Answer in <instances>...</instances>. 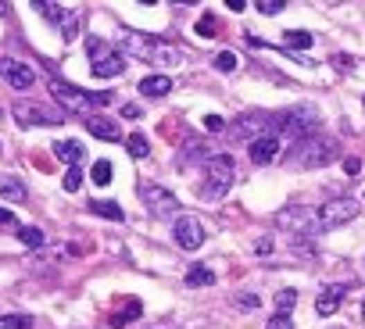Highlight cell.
<instances>
[{"label":"cell","instance_id":"7bdbcfd3","mask_svg":"<svg viewBox=\"0 0 365 329\" xmlns=\"http://www.w3.org/2000/svg\"><path fill=\"white\" fill-rule=\"evenodd\" d=\"M0 118H4V111H0Z\"/></svg>","mask_w":365,"mask_h":329},{"label":"cell","instance_id":"e0dca14e","mask_svg":"<svg viewBox=\"0 0 365 329\" xmlns=\"http://www.w3.org/2000/svg\"><path fill=\"white\" fill-rule=\"evenodd\" d=\"M140 93L143 97H165V93H172V79L168 75H147V79H140Z\"/></svg>","mask_w":365,"mask_h":329},{"label":"cell","instance_id":"ac0fdd59","mask_svg":"<svg viewBox=\"0 0 365 329\" xmlns=\"http://www.w3.org/2000/svg\"><path fill=\"white\" fill-rule=\"evenodd\" d=\"M54 154L61 158V161H69V164H79L82 158H86V147L79 140H57L54 143Z\"/></svg>","mask_w":365,"mask_h":329},{"label":"cell","instance_id":"30bf717a","mask_svg":"<svg viewBox=\"0 0 365 329\" xmlns=\"http://www.w3.org/2000/svg\"><path fill=\"white\" fill-rule=\"evenodd\" d=\"M358 218V200L351 197H333L319 208V229H340L344 222Z\"/></svg>","mask_w":365,"mask_h":329},{"label":"cell","instance_id":"83f0119b","mask_svg":"<svg viewBox=\"0 0 365 329\" xmlns=\"http://www.w3.org/2000/svg\"><path fill=\"white\" fill-rule=\"evenodd\" d=\"M18 240L26 247H39L43 243V233L36 229V225H18Z\"/></svg>","mask_w":365,"mask_h":329},{"label":"cell","instance_id":"4fadbf2b","mask_svg":"<svg viewBox=\"0 0 365 329\" xmlns=\"http://www.w3.org/2000/svg\"><path fill=\"white\" fill-rule=\"evenodd\" d=\"M0 75H4L8 86H15V90H29L33 82H36L33 68L21 65V61H15V57H0Z\"/></svg>","mask_w":365,"mask_h":329},{"label":"cell","instance_id":"ab89813d","mask_svg":"<svg viewBox=\"0 0 365 329\" xmlns=\"http://www.w3.org/2000/svg\"><path fill=\"white\" fill-rule=\"evenodd\" d=\"M140 115H143V111H140V104H125V108H122V118H133V122H136Z\"/></svg>","mask_w":365,"mask_h":329},{"label":"cell","instance_id":"f1b7e54d","mask_svg":"<svg viewBox=\"0 0 365 329\" xmlns=\"http://www.w3.org/2000/svg\"><path fill=\"white\" fill-rule=\"evenodd\" d=\"M236 65H240V61H236V54H233V50L215 54V68H219V72H236Z\"/></svg>","mask_w":365,"mask_h":329},{"label":"cell","instance_id":"e575fe53","mask_svg":"<svg viewBox=\"0 0 365 329\" xmlns=\"http://www.w3.org/2000/svg\"><path fill=\"white\" fill-rule=\"evenodd\" d=\"M265 329H294V322H290V315H272Z\"/></svg>","mask_w":365,"mask_h":329},{"label":"cell","instance_id":"603a6c76","mask_svg":"<svg viewBox=\"0 0 365 329\" xmlns=\"http://www.w3.org/2000/svg\"><path fill=\"white\" fill-rule=\"evenodd\" d=\"M283 44H287L290 50H308V47H312V32H305V29H290V32L283 36Z\"/></svg>","mask_w":365,"mask_h":329},{"label":"cell","instance_id":"44dd1931","mask_svg":"<svg viewBox=\"0 0 365 329\" xmlns=\"http://www.w3.org/2000/svg\"><path fill=\"white\" fill-rule=\"evenodd\" d=\"M0 197H8V200H29V194H26V187H21L18 179H11V176H4L0 179Z\"/></svg>","mask_w":365,"mask_h":329},{"label":"cell","instance_id":"3957f363","mask_svg":"<svg viewBox=\"0 0 365 329\" xmlns=\"http://www.w3.org/2000/svg\"><path fill=\"white\" fill-rule=\"evenodd\" d=\"M236 164H233V158L229 154H215V158H208V164H204V179H201V197L204 200H222L226 194H229V187L236 182Z\"/></svg>","mask_w":365,"mask_h":329},{"label":"cell","instance_id":"7c38bea8","mask_svg":"<svg viewBox=\"0 0 365 329\" xmlns=\"http://www.w3.org/2000/svg\"><path fill=\"white\" fill-rule=\"evenodd\" d=\"M172 236L179 240V247H186V251H197V247L204 243V222L193 218V215H179L176 222H172Z\"/></svg>","mask_w":365,"mask_h":329},{"label":"cell","instance_id":"ba28073f","mask_svg":"<svg viewBox=\"0 0 365 329\" xmlns=\"http://www.w3.org/2000/svg\"><path fill=\"white\" fill-rule=\"evenodd\" d=\"M140 200H143V208L158 218L179 215V197L168 194L165 187H158V182H140Z\"/></svg>","mask_w":365,"mask_h":329},{"label":"cell","instance_id":"8fae6325","mask_svg":"<svg viewBox=\"0 0 365 329\" xmlns=\"http://www.w3.org/2000/svg\"><path fill=\"white\" fill-rule=\"evenodd\" d=\"M11 115L18 126H61L64 115L61 111H47V108H39V104H29V100H15L11 104Z\"/></svg>","mask_w":365,"mask_h":329},{"label":"cell","instance_id":"6da1fadb","mask_svg":"<svg viewBox=\"0 0 365 329\" xmlns=\"http://www.w3.org/2000/svg\"><path fill=\"white\" fill-rule=\"evenodd\" d=\"M118 44H122L125 54H133V57L147 61V65H154V68H176L179 65V47L165 44V39H158V36H143V32L125 29Z\"/></svg>","mask_w":365,"mask_h":329},{"label":"cell","instance_id":"60d3db41","mask_svg":"<svg viewBox=\"0 0 365 329\" xmlns=\"http://www.w3.org/2000/svg\"><path fill=\"white\" fill-rule=\"evenodd\" d=\"M240 308H258V297H251V294H247V297H240Z\"/></svg>","mask_w":365,"mask_h":329},{"label":"cell","instance_id":"74e56055","mask_svg":"<svg viewBox=\"0 0 365 329\" xmlns=\"http://www.w3.org/2000/svg\"><path fill=\"white\" fill-rule=\"evenodd\" d=\"M258 11H262V15H279V11H283V4H276V0H265V4H258Z\"/></svg>","mask_w":365,"mask_h":329},{"label":"cell","instance_id":"5bb4252c","mask_svg":"<svg viewBox=\"0 0 365 329\" xmlns=\"http://www.w3.org/2000/svg\"><path fill=\"white\" fill-rule=\"evenodd\" d=\"M348 297V286L344 283H330L326 290H322L319 297H315V312L322 315V319H330V315H337L340 312V301Z\"/></svg>","mask_w":365,"mask_h":329},{"label":"cell","instance_id":"4316f807","mask_svg":"<svg viewBox=\"0 0 365 329\" xmlns=\"http://www.w3.org/2000/svg\"><path fill=\"white\" fill-rule=\"evenodd\" d=\"M90 179L97 182V187H107V182H112V161H97L90 169Z\"/></svg>","mask_w":365,"mask_h":329},{"label":"cell","instance_id":"9a60e30c","mask_svg":"<svg viewBox=\"0 0 365 329\" xmlns=\"http://www.w3.org/2000/svg\"><path fill=\"white\" fill-rule=\"evenodd\" d=\"M247 154H251V161L258 164V169H262V164H272L276 154H279V136H258V140H251Z\"/></svg>","mask_w":365,"mask_h":329},{"label":"cell","instance_id":"cb8c5ba5","mask_svg":"<svg viewBox=\"0 0 365 329\" xmlns=\"http://www.w3.org/2000/svg\"><path fill=\"white\" fill-rule=\"evenodd\" d=\"M211 283H215V272L204 269V265H193L186 272V286H211Z\"/></svg>","mask_w":365,"mask_h":329},{"label":"cell","instance_id":"f35d334b","mask_svg":"<svg viewBox=\"0 0 365 329\" xmlns=\"http://www.w3.org/2000/svg\"><path fill=\"white\" fill-rule=\"evenodd\" d=\"M254 251L262 254V258H269V251H272V236H262V240H258V247H254Z\"/></svg>","mask_w":365,"mask_h":329},{"label":"cell","instance_id":"ffe728a7","mask_svg":"<svg viewBox=\"0 0 365 329\" xmlns=\"http://www.w3.org/2000/svg\"><path fill=\"white\" fill-rule=\"evenodd\" d=\"M90 212L100 215V218H112V222H125V212L115 200H90Z\"/></svg>","mask_w":365,"mask_h":329},{"label":"cell","instance_id":"5b68a950","mask_svg":"<svg viewBox=\"0 0 365 329\" xmlns=\"http://www.w3.org/2000/svg\"><path fill=\"white\" fill-rule=\"evenodd\" d=\"M86 50H90V68L97 79H115L125 72V57L100 36H86Z\"/></svg>","mask_w":365,"mask_h":329},{"label":"cell","instance_id":"52a82bcc","mask_svg":"<svg viewBox=\"0 0 365 329\" xmlns=\"http://www.w3.org/2000/svg\"><path fill=\"white\" fill-rule=\"evenodd\" d=\"M276 129H279V122H276V115H269V111H247V115H240L229 126V133L233 136H240V140H258V136H276Z\"/></svg>","mask_w":365,"mask_h":329},{"label":"cell","instance_id":"836d02e7","mask_svg":"<svg viewBox=\"0 0 365 329\" xmlns=\"http://www.w3.org/2000/svg\"><path fill=\"white\" fill-rule=\"evenodd\" d=\"M18 225H21V222H18V215H15V212L0 208V229H15V233H18Z\"/></svg>","mask_w":365,"mask_h":329},{"label":"cell","instance_id":"1f68e13d","mask_svg":"<svg viewBox=\"0 0 365 329\" xmlns=\"http://www.w3.org/2000/svg\"><path fill=\"white\" fill-rule=\"evenodd\" d=\"M61 36H64V39H75V36H79V18H75V15H69V18L61 22Z\"/></svg>","mask_w":365,"mask_h":329},{"label":"cell","instance_id":"484cf974","mask_svg":"<svg viewBox=\"0 0 365 329\" xmlns=\"http://www.w3.org/2000/svg\"><path fill=\"white\" fill-rule=\"evenodd\" d=\"M36 11H39L43 18H47V22H54V26H57V22H64V18H69V11H64L61 4H36Z\"/></svg>","mask_w":365,"mask_h":329},{"label":"cell","instance_id":"9c48e42d","mask_svg":"<svg viewBox=\"0 0 365 329\" xmlns=\"http://www.w3.org/2000/svg\"><path fill=\"white\" fill-rule=\"evenodd\" d=\"M276 225H283L290 233H319V208H308V204H290L276 215Z\"/></svg>","mask_w":365,"mask_h":329},{"label":"cell","instance_id":"8d00e7d4","mask_svg":"<svg viewBox=\"0 0 365 329\" xmlns=\"http://www.w3.org/2000/svg\"><path fill=\"white\" fill-rule=\"evenodd\" d=\"M344 172H348V176H358V172H362V161H358V158H344Z\"/></svg>","mask_w":365,"mask_h":329},{"label":"cell","instance_id":"d4e9b609","mask_svg":"<svg viewBox=\"0 0 365 329\" xmlns=\"http://www.w3.org/2000/svg\"><path fill=\"white\" fill-rule=\"evenodd\" d=\"M294 304H297V290H279L276 294V315H290Z\"/></svg>","mask_w":365,"mask_h":329},{"label":"cell","instance_id":"7a4b0ae2","mask_svg":"<svg viewBox=\"0 0 365 329\" xmlns=\"http://www.w3.org/2000/svg\"><path fill=\"white\" fill-rule=\"evenodd\" d=\"M337 154H340L337 140L315 133V136H308V140L294 143V151H287V161L297 164V169H322V164H330Z\"/></svg>","mask_w":365,"mask_h":329},{"label":"cell","instance_id":"7402d4cb","mask_svg":"<svg viewBox=\"0 0 365 329\" xmlns=\"http://www.w3.org/2000/svg\"><path fill=\"white\" fill-rule=\"evenodd\" d=\"M122 143H125V151H129V154H133L136 161L150 154V143H147V136H143V133H129V136H125Z\"/></svg>","mask_w":365,"mask_h":329},{"label":"cell","instance_id":"d590c367","mask_svg":"<svg viewBox=\"0 0 365 329\" xmlns=\"http://www.w3.org/2000/svg\"><path fill=\"white\" fill-rule=\"evenodd\" d=\"M204 126H208L211 133H222V129H226V122H222L219 115H208V118H204Z\"/></svg>","mask_w":365,"mask_h":329},{"label":"cell","instance_id":"8992f818","mask_svg":"<svg viewBox=\"0 0 365 329\" xmlns=\"http://www.w3.org/2000/svg\"><path fill=\"white\" fill-rule=\"evenodd\" d=\"M276 122H279L276 136H287V140L301 143V140L315 136V129H319V111H315V108H290V111H279Z\"/></svg>","mask_w":365,"mask_h":329},{"label":"cell","instance_id":"d6986e66","mask_svg":"<svg viewBox=\"0 0 365 329\" xmlns=\"http://www.w3.org/2000/svg\"><path fill=\"white\" fill-rule=\"evenodd\" d=\"M140 315H143V304H140V301H129V304L122 308V312H112V319H107V322H112V329H118V326L136 322Z\"/></svg>","mask_w":365,"mask_h":329},{"label":"cell","instance_id":"2e32d148","mask_svg":"<svg viewBox=\"0 0 365 329\" xmlns=\"http://www.w3.org/2000/svg\"><path fill=\"white\" fill-rule=\"evenodd\" d=\"M86 133L97 136V140H107V143L122 140L118 122H115V118H104V115H90V118H86Z\"/></svg>","mask_w":365,"mask_h":329},{"label":"cell","instance_id":"b9f144b4","mask_svg":"<svg viewBox=\"0 0 365 329\" xmlns=\"http://www.w3.org/2000/svg\"><path fill=\"white\" fill-rule=\"evenodd\" d=\"M362 322H365V304H362Z\"/></svg>","mask_w":365,"mask_h":329},{"label":"cell","instance_id":"4dcf8cb0","mask_svg":"<svg viewBox=\"0 0 365 329\" xmlns=\"http://www.w3.org/2000/svg\"><path fill=\"white\" fill-rule=\"evenodd\" d=\"M193 29H197V36H215V32H219V22H215V15H204Z\"/></svg>","mask_w":365,"mask_h":329},{"label":"cell","instance_id":"d6a6232c","mask_svg":"<svg viewBox=\"0 0 365 329\" xmlns=\"http://www.w3.org/2000/svg\"><path fill=\"white\" fill-rule=\"evenodd\" d=\"M79 187H82V172H79V169H69V172H64V190L75 194Z\"/></svg>","mask_w":365,"mask_h":329},{"label":"cell","instance_id":"277c9868","mask_svg":"<svg viewBox=\"0 0 365 329\" xmlns=\"http://www.w3.org/2000/svg\"><path fill=\"white\" fill-rule=\"evenodd\" d=\"M51 93L61 108H69V111H90V108H107L112 104V93H86L79 86H72V82H64V79H54L51 82Z\"/></svg>","mask_w":365,"mask_h":329},{"label":"cell","instance_id":"f546056e","mask_svg":"<svg viewBox=\"0 0 365 329\" xmlns=\"http://www.w3.org/2000/svg\"><path fill=\"white\" fill-rule=\"evenodd\" d=\"M33 326V315H4L0 319V329H29Z\"/></svg>","mask_w":365,"mask_h":329}]
</instances>
